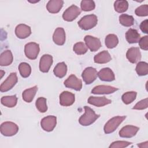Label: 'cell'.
<instances>
[{
    "label": "cell",
    "mask_w": 148,
    "mask_h": 148,
    "mask_svg": "<svg viewBox=\"0 0 148 148\" xmlns=\"http://www.w3.org/2000/svg\"><path fill=\"white\" fill-rule=\"evenodd\" d=\"M135 13L138 16H147L148 15L147 5H143L139 6L136 9Z\"/></svg>",
    "instance_id": "8d00e7d4"
},
{
    "label": "cell",
    "mask_w": 148,
    "mask_h": 148,
    "mask_svg": "<svg viewBox=\"0 0 148 148\" xmlns=\"http://www.w3.org/2000/svg\"><path fill=\"white\" fill-rule=\"evenodd\" d=\"M85 113L79 119V123L83 126H88L92 124L99 117V114H97L90 107L85 106L84 107Z\"/></svg>",
    "instance_id": "6da1fadb"
},
{
    "label": "cell",
    "mask_w": 148,
    "mask_h": 148,
    "mask_svg": "<svg viewBox=\"0 0 148 148\" xmlns=\"http://www.w3.org/2000/svg\"><path fill=\"white\" fill-rule=\"evenodd\" d=\"M84 42L86 46L91 51H97L101 46L100 40L97 38H95L90 35H86L84 37Z\"/></svg>",
    "instance_id": "8fae6325"
},
{
    "label": "cell",
    "mask_w": 148,
    "mask_h": 148,
    "mask_svg": "<svg viewBox=\"0 0 148 148\" xmlns=\"http://www.w3.org/2000/svg\"><path fill=\"white\" fill-rule=\"evenodd\" d=\"M53 64V57L49 54H44L42 56L39 62V69L41 72H47Z\"/></svg>",
    "instance_id": "4fadbf2b"
},
{
    "label": "cell",
    "mask_w": 148,
    "mask_h": 148,
    "mask_svg": "<svg viewBox=\"0 0 148 148\" xmlns=\"http://www.w3.org/2000/svg\"><path fill=\"white\" fill-rule=\"evenodd\" d=\"M65 86L73 89L76 91H80L82 88V82L75 75H71L64 83Z\"/></svg>",
    "instance_id": "30bf717a"
},
{
    "label": "cell",
    "mask_w": 148,
    "mask_h": 148,
    "mask_svg": "<svg viewBox=\"0 0 148 148\" xmlns=\"http://www.w3.org/2000/svg\"><path fill=\"white\" fill-rule=\"evenodd\" d=\"M99 79L104 82H112L115 79L114 74L109 68H105L101 69L98 73Z\"/></svg>",
    "instance_id": "ac0fdd59"
},
{
    "label": "cell",
    "mask_w": 148,
    "mask_h": 148,
    "mask_svg": "<svg viewBox=\"0 0 148 148\" xmlns=\"http://www.w3.org/2000/svg\"><path fill=\"white\" fill-rule=\"evenodd\" d=\"M37 109L41 113H45L47 110V106L46 104V99L43 97L38 98L35 103Z\"/></svg>",
    "instance_id": "836d02e7"
},
{
    "label": "cell",
    "mask_w": 148,
    "mask_h": 148,
    "mask_svg": "<svg viewBox=\"0 0 148 148\" xmlns=\"http://www.w3.org/2000/svg\"><path fill=\"white\" fill-rule=\"evenodd\" d=\"M80 7L82 10L88 12L94 10L95 9V5L93 1L83 0L81 2Z\"/></svg>",
    "instance_id": "d590c367"
},
{
    "label": "cell",
    "mask_w": 148,
    "mask_h": 148,
    "mask_svg": "<svg viewBox=\"0 0 148 148\" xmlns=\"http://www.w3.org/2000/svg\"><path fill=\"white\" fill-rule=\"evenodd\" d=\"M112 58L108 51H102L95 56L94 62L97 64H105L109 62Z\"/></svg>",
    "instance_id": "cb8c5ba5"
},
{
    "label": "cell",
    "mask_w": 148,
    "mask_h": 148,
    "mask_svg": "<svg viewBox=\"0 0 148 148\" xmlns=\"http://www.w3.org/2000/svg\"><path fill=\"white\" fill-rule=\"evenodd\" d=\"M147 25H148V20H144L140 24V29H141V31L143 32H144L145 34H147L148 33Z\"/></svg>",
    "instance_id": "60d3db41"
},
{
    "label": "cell",
    "mask_w": 148,
    "mask_h": 148,
    "mask_svg": "<svg viewBox=\"0 0 148 148\" xmlns=\"http://www.w3.org/2000/svg\"><path fill=\"white\" fill-rule=\"evenodd\" d=\"M3 73H5V72H3V71H1V78L2 77V76H3Z\"/></svg>",
    "instance_id": "7bdbcfd3"
},
{
    "label": "cell",
    "mask_w": 148,
    "mask_h": 148,
    "mask_svg": "<svg viewBox=\"0 0 148 148\" xmlns=\"http://www.w3.org/2000/svg\"><path fill=\"white\" fill-rule=\"evenodd\" d=\"M81 10L76 5H72L68 8L62 14V18L65 21H72L80 14Z\"/></svg>",
    "instance_id": "5b68a950"
},
{
    "label": "cell",
    "mask_w": 148,
    "mask_h": 148,
    "mask_svg": "<svg viewBox=\"0 0 148 148\" xmlns=\"http://www.w3.org/2000/svg\"><path fill=\"white\" fill-rule=\"evenodd\" d=\"M75 100V94L69 91H63L60 95V103L64 106L72 105Z\"/></svg>",
    "instance_id": "7c38bea8"
},
{
    "label": "cell",
    "mask_w": 148,
    "mask_h": 148,
    "mask_svg": "<svg viewBox=\"0 0 148 148\" xmlns=\"http://www.w3.org/2000/svg\"><path fill=\"white\" fill-rule=\"evenodd\" d=\"M125 116H116L110 119L104 126V132L110 134L114 132L119 125L124 120Z\"/></svg>",
    "instance_id": "277c9868"
},
{
    "label": "cell",
    "mask_w": 148,
    "mask_h": 148,
    "mask_svg": "<svg viewBox=\"0 0 148 148\" xmlns=\"http://www.w3.org/2000/svg\"><path fill=\"white\" fill-rule=\"evenodd\" d=\"M64 4L62 0H51L46 5L47 10L51 13H57L60 12Z\"/></svg>",
    "instance_id": "44dd1931"
},
{
    "label": "cell",
    "mask_w": 148,
    "mask_h": 148,
    "mask_svg": "<svg viewBox=\"0 0 148 148\" xmlns=\"http://www.w3.org/2000/svg\"><path fill=\"white\" fill-rule=\"evenodd\" d=\"M105 43L108 48L113 49L119 43V39L116 35L109 34L105 38Z\"/></svg>",
    "instance_id": "83f0119b"
},
{
    "label": "cell",
    "mask_w": 148,
    "mask_h": 148,
    "mask_svg": "<svg viewBox=\"0 0 148 148\" xmlns=\"http://www.w3.org/2000/svg\"><path fill=\"white\" fill-rule=\"evenodd\" d=\"M127 58L133 64L138 62L141 58V54L139 47H132L130 48L126 54Z\"/></svg>",
    "instance_id": "5bb4252c"
},
{
    "label": "cell",
    "mask_w": 148,
    "mask_h": 148,
    "mask_svg": "<svg viewBox=\"0 0 148 148\" xmlns=\"http://www.w3.org/2000/svg\"><path fill=\"white\" fill-rule=\"evenodd\" d=\"M125 38L129 43H135L140 39V34L135 29H129L125 33Z\"/></svg>",
    "instance_id": "7402d4cb"
},
{
    "label": "cell",
    "mask_w": 148,
    "mask_h": 148,
    "mask_svg": "<svg viewBox=\"0 0 148 148\" xmlns=\"http://www.w3.org/2000/svg\"><path fill=\"white\" fill-rule=\"evenodd\" d=\"M54 42L57 45H63L65 42V33L61 27H58L54 31L53 36Z\"/></svg>",
    "instance_id": "ffe728a7"
},
{
    "label": "cell",
    "mask_w": 148,
    "mask_h": 148,
    "mask_svg": "<svg viewBox=\"0 0 148 148\" xmlns=\"http://www.w3.org/2000/svg\"><path fill=\"white\" fill-rule=\"evenodd\" d=\"M1 103L8 108H13L17 104V98L16 95L5 96L1 98Z\"/></svg>",
    "instance_id": "4316f807"
},
{
    "label": "cell",
    "mask_w": 148,
    "mask_h": 148,
    "mask_svg": "<svg viewBox=\"0 0 148 148\" xmlns=\"http://www.w3.org/2000/svg\"><path fill=\"white\" fill-rule=\"evenodd\" d=\"M139 130V128L136 126L130 125H125L119 131V135L122 138H131L136 135Z\"/></svg>",
    "instance_id": "9a60e30c"
},
{
    "label": "cell",
    "mask_w": 148,
    "mask_h": 148,
    "mask_svg": "<svg viewBox=\"0 0 148 148\" xmlns=\"http://www.w3.org/2000/svg\"><path fill=\"white\" fill-rule=\"evenodd\" d=\"M37 90L38 87L36 86L24 90L22 94L23 100L26 102H31L33 100Z\"/></svg>",
    "instance_id": "d4e9b609"
},
{
    "label": "cell",
    "mask_w": 148,
    "mask_h": 148,
    "mask_svg": "<svg viewBox=\"0 0 148 148\" xmlns=\"http://www.w3.org/2000/svg\"><path fill=\"white\" fill-rule=\"evenodd\" d=\"M114 10L118 13H123L127 11L128 8V3L127 1L118 0L114 3Z\"/></svg>",
    "instance_id": "4dcf8cb0"
},
{
    "label": "cell",
    "mask_w": 148,
    "mask_h": 148,
    "mask_svg": "<svg viewBox=\"0 0 148 148\" xmlns=\"http://www.w3.org/2000/svg\"><path fill=\"white\" fill-rule=\"evenodd\" d=\"M15 34L18 38L25 39L31 35V29L30 27L24 24H20L16 27Z\"/></svg>",
    "instance_id": "2e32d148"
},
{
    "label": "cell",
    "mask_w": 148,
    "mask_h": 148,
    "mask_svg": "<svg viewBox=\"0 0 148 148\" xmlns=\"http://www.w3.org/2000/svg\"><path fill=\"white\" fill-rule=\"evenodd\" d=\"M57 124V118L54 116H48L42 119L41 127L44 131L50 132L54 130Z\"/></svg>",
    "instance_id": "9c48e42d"
},
{
    "label": "cell",
    "mask_w": 148,
    "mask_h": 148,
    "mask_svg": "<svg viewBox=\"0 0 148 148\" xmlns=\"http://www.w3.org/2000/svg\"><path fill=\"white\" fill-rule=\"evenodd\" d=\"M39 46L35 42H30L25 45L24 52L26 57L30 60H35L39 53Z\"/></svg>",
    "instance_id": "8992f818"
},
{
    "label": "cell",
    "mask_w": 148,
    "mask_h": 148,
    "mask_svg": "<svg viewBox=\"0 0 148 148\" xmlns=\"http://www.w3.org/2000/svg\"><path fill=\"white\" fill-rule=\"evenodd\" d=\"M120 23L125 27H131L134 24V19L132 16L122 14L119 16Z\"/></svg>",
    "instance_id": "f546056e"
},
{
    "label": "cell",
    "mask_w": 148,
    "mask_h": 148,
    "mask_svg": "<svg viewBox=\"0 0 148 148\" xmlns=\"http://www.w3.org/2000/svg\"><path fill=\"white\" fill-rule=\"evenodd\" d=\"M18 131L17 125L11 121H6L1 125V132L6 136H11L16 135Z\"/></svg>",
    "instance_id": "3957f363"
},
{
    "label": "cell",
    "mask_w": 148,
    "mask_h": 148,
    "mask_svg": "<svg viewBox=\"0 0 148 148\" xmlns=\"http://www.w3.org/2000/svg\"><path fill=\"white\" fill-rule=\"evenodd\" d=\"M112 102L110 99L105 97H90L88 99V103L97 107H101Z\"/></svg>",
    "instance_id": "e0dca14e"
},
{
    "label": "cell",
    "mask_w": 148,
    "mask_h": 148,
    "mask_svg": "<svg viewBox=\"0 0 148 148\" xmlns=\"http://www.w3.org/2000/svg\"><path fill=\"white\" fill-rule=\"evenodd\" d=\"M73 50L77 54L82 55L87 51V47L83 42H77L74 45Z\"/></svg>",
    "instance_id": "e575fe53"
},
{
    "label": "cell",
    "mask_w": 148,
    "mask_h": 148,
    "mask_svg": "<svg viewBox=\"0 0 148 148\" xmlns=\"http://www.w3.org/2000/svg\"><path fill=\"white\" fill-rule=\"evenodd\" d=\"M147 98H146L136 103L132 109L136 110H143L146 109L147 108Z\"/></svg>",
    "instance_id": "f35d334b"
},
{
    "label": "cell",
    "mask_w": 148,
    "mask_h": 148,
    "mask_svg": "<svg viewBox=\"0 0 148 148\" xmlns=\"http://www.w3.org/2000/svg\"><path fill=\"white\" fill-rule=\"evenodd\" d=\"M139 76H145L148 73V64L146 62H139L135 68Z\"/></svg>",
    "instance_id": "1f68e13d"
},
{
    "label": "cell",
    "mask_w": 148,
    "mask_h": 148,
    "mask_svg": "<svg viewBox=\"0 0 148 148\" xmlns=\"http://www.w3.org/2000/svg\"><path fill=\"white\" fill-rule=\"evenodd\" d=\"M139 45L140 47L144 50H147L148 49V36H145L140 39L139 40Z\"/></svg>",
    "instance_id": "ab89813d"
},
{
    "label": "cell",
    "mask_w": 148,
    "mask_h": 148,
    "mask_svg": "<svg viewBox=\"0 0 148 148\" xmlns=\"http://www.w3.org/2000/svg\"><path fill=\"white\" fill-rule=\"evenodd\" d=\"M137 93L135 91H129L124 93L121 99L123 102L125 104H130L131 102H132L136 97Z\"/></svg>",
    "instance_id": "d6a6232c"
},
{
    "label": "cell",
    "mask_w": 148,
    "mask_h": 148,
    "mask_svg": "<svg viewBox=\"0 0 148 148\" xmlns=\"http://www.w3.org/2000/svg\"><path fill=\"white\" fill-rule=\"evenodd\" d=\"M147 142L146 141V142H144V143H140V144H138V146H139V147H147Z\"/></svg>",
    "instance_id": "b9f144b4"
},
{
    "label": "cell",
    "mask_w": 148,
    "mask_h": 148,
    "mask_svg": "<svg viewBox=\"0 0 148 148\" xmlns=\"http://www.w3.org/2000/svg\"><path fill=\"white\" fill-rule=\"evenodd\" d=\"M67 72V66L65 62H59L55 66L53 72L56 76L59 78H62L64 77Z\"/></svg>",
    "instance_id": "484cf974"
},
{
    "label": "cell",
    "mask_w": 148,
    "mask_h": 148,
    "mask_svg": "<svg viewBox=\"0 0 148 148\" xmlns=\"http://www.w3.org/2000/svg\"><path fill=\"white\" fill-rule=\"evenodd\" d=\"M18 70L20 75L24 77H28L31 72V68L30 65L26 62H21L18 65Z\"/></svg>",
    "instance_id": "f1b7e54d"
},
{
    "label": "cell",
    "mask_w": 148,
    "mask_h": 148,
    "mask_svg": "<svg viewBox=\"0 0 148 148\" xmlns=\"http://www.w3.org/2000/svg\"><path fill=\"white\" fill-rule=\"evenodd\" d=\"M13 57L10 50H7L1 53L0 56V65L1 66H8L13 62Z\"/></svg>",
    "instance_id": "603a6c76"
},
{
    "label": "cell",
    "mask_w": 148,
    "mask_h": 148,
    "mask_svg": "<svg viewBox=\"0 0 148 148\" xmlns=\"http://www.w3.org/2000/svg\"><path fill=\"white\" fill-rule=\"evenodd\" d=\"M131 142L127 141H116L113 142L110 146V148H121L125 147L131 145Z\"/></svg>",
    "instance_id": "74e56055"
},
{
    "label": "cell",
    "mask_w": 148,
    "mask_h": 148,
    "mask_svg": "<svg viewBox=\"0 0 148 148\" xmlns=\"http://www.w3.org/2000/svg\"><path fill=\"white\" fill-rule=\"evenodd\" d=\"M17 76L16 72H13L7 77V79L1 84L0 86V91L1 92H6L11 90L17 82Z\"/></svg>",
    "instance_id": "52a82bcc"
},
{
    "label": "cell",
    "mask_w": 148,
    "mask_h": 148,
    "mask_svg": "<svg viewBox=\"0 0 148 148\" xmlns=\"http://www.w3.org/2000/svg\"><path fill=\"white\" fill-rule=\"evenodd\" d=\"M118 89L112 86L99 85L95 86L92 90L91 93L94 94H109L117 91Z\"/></svg>",
    "instance_id": "d6986e66"
},
{
    "label": "cell",
    "mask_w": 148,
    "mask_h": 148,
    "mask_svg": "<svg viewBox=\"0 0 148 148\" xmlns=\"http://www.w3.org/2000/svg\"><path fill=\"white\" fill-rule=\"evenodd\" d=\"M98 18L95 14H89L83 17L79 21V27L83 30H88L97 24Z\"/></svg>",
    "instance_id": "7a4b0ae2"
},
{
    "label": "cell",
    "mask_w": 148,
    "mask_h": 148,
    "mask_svg": "<svg viewBox=\"0 0 148 148\" xmlns=\"http://www.w3.org/2000/svg\"><path fill=\"white\" fill-rule=\"evenodd\" d=\"M98 72L96 69L92 67L86 68L82 72V78L86 84L92 83L97 77Z\"/></svg>",
    "instance_id": "ba28073f"
}]
</instances>
